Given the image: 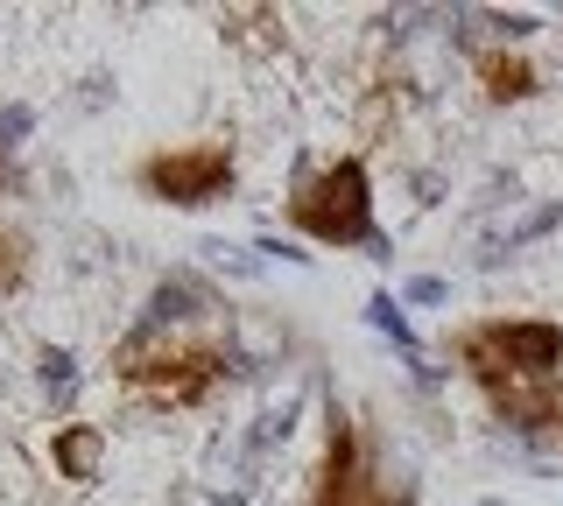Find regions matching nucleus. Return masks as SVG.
Masks as SVG:
<instances>
[{
  "label": "nucleus",
  "mask_w": 563,
  "mask_h": 506,
  "mask_svg": "<svg viewBox=\"0 0 563 506\" xmlns=\"http://www.w3.org/2000/svg\"><path fill=\"white\" fill-rule=\"evenodd\" d=\"M409 303H444V282H437V274H422V282H409Z\"/></svg>",
  "instance_id": "14"
},
{
  "label": "nucleus",
  "mask_w": 563,
  "mask_h": 506,
  "mask_svg": "<svg viewBox=\"0 0 563 506\" xmlns=\"http://www.w3.org/2000/svg\"><path fill=\"white\" fill-rule=\"evenodd\" d=\"M233 183H240L233 142H169L134 162V190L148 204H169V212H205V204L233 198Z\"/></svg>",
  "instance_id": "4"
},
{
  "label": "nucleus",
  "mask_w": 563,
  "mask_h": 506,
  "mask_svg": "<svg viewBox=\"0 0 563 506\" xmlns=\"http://www.w3.org/2000/svg\"><path fill=\"white\" fill-rule=\"evenodd\" d=\"M225 317V295L205 282V274H190V268H176L163 274V282L148 289V303H141V330H190V324H219Z\"/></svg>",
  "instance_id": "7"
},
{
  "label": "nucleus",
  "mask_w": 563,
  "mask_h": 506,
  "mask_svg": "<svg viewBox=\"0 0 563 506\" xmlns=\"http://www.w3.org/2000/svg\"><path fill=\"white\" fill-rule=\"evenodd\" d=\"M422 499V479L416 471H395L387 464V450H380V436H374V479H366V506H416Z\"/></svg>",
  "instance_id": "9"
},
{
  "label": "nucleus",
  "mask_w": 563,
  "mask_h": 506,
  "mask_svg": "<svg viewBox=\"0 0 563 506\" xmlns=\"http://www.w3.org/2000/svg\"><path fill=\"white\" fill-rule=\"evenodd\" d=\"M282 225H289V233H303L310 247H331V254L395 260V254H387V233H380L374 169H366L360 155H331L324 169H310V177L282 198Z\"/></svg>",
  "instance_id": "3"
},
{
  "label": "nucleus",
  "mask_w": 563,
  "mask_h": 506,
  "mask_svg": "<svg viewBox=\"0 0 563 506\" xmlns=\"http://www.w3.org/2000/svg\"><path fill=\"white\" fill-rule=\"evenodd\" d=\"M479 506H507V499H479Z\"/></svg>",
  "instance_id": "16"
},
{
  "label": "nucleus",
  "mask_w": 563,
  "mask_h": 506,
  "mask_svg": "<svg viewBox=\"0 0 563 506\" xmlns=\"http://www.w3.org/2000/svg\"><path fill=\"white\" fill-rule=\"evenodd\" d=\"M465 64H472V85L486 92V106H528V99H542V64L521 43H465Z\"/></svg>",
  "instance_id": "6"
},
{
  "label": "nucleus",
  "mask_w": 563,
  "mask_h": 506,
  "mask_svg": "<svg viewBox=\"0 0 563 506\" xmlns=\"http://www.w3.org/2000/svg\"><path fill=\"white\" fill-rule=\"evenodd\" d=\"M8 190H14V169H8V155H0V198H8Z\"/></svg>",
  "instance_id": "15"
},
{
  "label": "nucleus",
  "mask_w": 563,
  "mask_h": 506,
  "mask_svg": "<svg viewBox=\"0 0 563 506\" xmlns=\"http://www.w3.org/2000/svg\"><path fill=\"white\" fill-rule=\"evenodd\" d=\"M49 464H57V479H70V485H99L106 479V429L85 423V415H64L57 436H49Z\"/></svg>",
  "instance_id": "8"
},
{
  "label": "nucleus",
  "mask_w": 563,
  "mask_h": 506,
  "mask_svg": "<svg viewBox=\"0 0 563 506\" xmlns=\"http://www.w3.org/2000/svg\"><path fill=\"white\" fill-rule=\"evenodd\" d=\"M35 387L49 401H70L78 394V359H70L64 345H43V352H35Z\"/></svg>",
  "instance_id": "10"
},
{
  "label": "nucleus",
  "mask_w": 563,
  "mask_h": 506,
  "mask_svg": "<svg viewBox=\"0 0 563 506\" xmlns=\"http://www.w3.org/2000/svg\"><path fill=\"white\" fill-rule=\"evenodd\" d=\"M366 479H374V429H360V415L339 394L324 401V443H317V471L303 506H366Z\"/></svg>",
  "instance_id": "5"
},
{
  "label": "nucleus",
  "mask_w": 563,
  "mask_h": 506,
  "mask_svg": "<svg viewBox=\"0 0 563 506\" xmlns=\"http://www.w3.org/2000/svg\"><path fill=\"white\" fill-rule=\"evenodd\" d=\"M366 317H374V330H387V338H395L401 352L416 359V330H409V317H401V303H395V295H374V303H366Z\"/></svg>",
  "instance_id": "12"
},
{
  "label": "nucleus",
  "mask_w": 563,
  "mask_h": 506,
  "mask_svg": "<svg viewBox=\"0 0 563 506\" xmlns=\"http://www.w3.org/2000/svg\"><path fill=\"white\" fill-rule=\"evenodd\" d=\"M29 127H35V113H29V106H0V148H14Z\"/></svg>",
  "instance_id": "13"
},
{
  "label": "nucleus",
  "mask_w": 563,
  "mask_h": 506,
  "mask_svg": "<svg viewBox=\"0 0 563 506\" xmlns=\"http://www.w3.org/2000/svg\"><path fill=\"white\" fill-rule=\"evenodd\" d=\"M106 366H113V387L134 394L141 408L190 415V408H205V401L233 380L240 345H233V330H219V324H190V330H141V324H128Z\"/></svg>",
  "instance_id": "2"
},
{
  "label": "nucleus",
  "mask_w": 563,
  "mask_h": 506,
  "mask_svg": "<svg viewBox=\"0 0 563 506\" xmlns=\"http://www.w3.org/2000/svg\"><path fill=\"white\" fill-rule=\"evenodd\" d=\"M22 282H29V233L0 225V295H14Z\"/></svg>",
  "instance_id": "11"
},
{
  "label": "nucleus",
  "mask_w": 563,
  "mask_h": 506,
  "mask_svg": "<svg viewBox=\"0 0 563 506\" xmlns=\"http://www.w3.org/2000/svg\"><path fill=\"white\" fill-rule=\"evenodd\" d=\"M444 352L507 436L556 450V429H563V324L556 317H507V310L465 317L444 338Z\"/></svg>",
  "instance_id": "1"
}]
</instances>
